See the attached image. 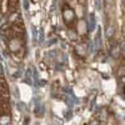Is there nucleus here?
I'll list each match as a JSON object with an SVG mask.
<instances>
[{
    "label": "nucleus",
    "mask_w": 125,
    "mask_h": 125,
    "mask_svg": "<svg viewBox=\"0 0 125 125\" xmlns=\"http://www.w3.org/2000/svg\"><path fill=\"white\" fill-rule=\"evenodd\" d=\"M9 8L11 11H15L19 8V0H9Z\"/></svg>",
    "instance_id": "obj_5"
},
{
    "label": "nucleus",
    "mask_w": 125,
    "mask_h": 125,
    "mask_svg": "<svg viewBox=\"0 0 125 125\" xmlns=\"http://www.w3.org/2000/svg\"><path fill=\"white\" fill-rule=\"evenodd\" d=\"M10 91L9 85L4 78H0V103H9Z\"/></svg>",
    "instance_id": "obj_2"
},
{
    "label": "nucleus",
    "mask_w": 125,
    "mask_h": 125,
    "mask_svg": "<svg viewBox=\"0 0 125 125\" xmlns=\"http://www.w3.org/2000/svg\"><path fill=\"white\" fill-rule=\"evenodd\" d=\"M62 18H64V23L69 26L73 28L76 23V16H75V11L73 10L70 6L65 5L62 9Z\"/></svg>",
    "instance_id": "obj_1"
},
{
    "label": "nucleus",
    "mask_w": 125,
    "mask_h": 125,
    "mask_svg": "<svg viewBox=\"0 0 125 125\" xmlns=\"http://www.w3.org/2000/svg\"><path fill=\"white\" fill-rule=\"evenodd\" d=\"M21 21V18H20V14L19 13H15L13 11L11 14H10L9 19H8V23L9 24H14V23H20Z\"/></svg>",
    "instance_id": "obj_3"
},
{
    "label": "nucleus",
    "mask_w": 125,
    "mask_h": 125,
    "mask_svg": "<svg viewBox=\"0 0 125 125\" xmlns=\"http://www.w3.org/2000/svg\"><path fill=\"white\" fill-rule=\"evenodd\" d=\"M9 0H1V6H0V11L3 14H6L9 11Z\"/></svg>",
    "instance_id": "obj_4"
}]
</instances>
